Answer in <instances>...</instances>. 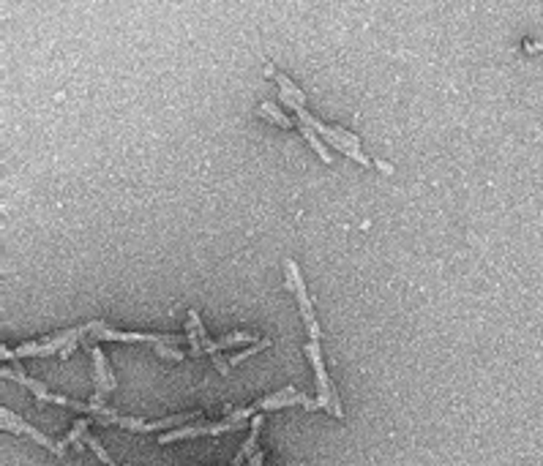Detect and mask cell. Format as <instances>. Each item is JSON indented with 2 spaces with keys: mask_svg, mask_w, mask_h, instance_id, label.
<instances>
[{
  "mask_svg": "<svg viewBox=\"0 0 543 466\" xmlns=\"http://www.w3.org/2000/svg\"><path fill=\"white\" fill-rule=\"evenodd\" d=\"M303 393H298L295 387H284V390H279V393H273V396H268V398H262V401H257V412L260 409H281V406H293V404H303Z\"/></svg>",
  "mask_w": 543,
  "mask_h": 466,
  "instance_id": "7",
  "label": "cell"
},
{
  "mask_svg": "<svg viewBox=\"0 0 543 466\" xmlns=\"http://www.w3.org/2000/svg\"><path fill=\"white\" fill-rule=\"evenodd\" d=\"M306 357H309L312 365H314V376H317V398H319V404L325 406L328 412H334V417L341 420V417H344V412H341V401H338L334 382L328 379V371H325V365H322L319 341H309V344H306Z\"/></svg>",
  "mask_w": 543,
  "mask_h": 466,
  "instance_id": "1",
  "label": "cell"
},
{
  "mask_svg": "<svg viewBox=\"0 0 543 466\" xmlns=\"http://www.w3.org/2000/svg\"><path fill=\"white\" fill-rule=\"evenodd\" d=\"M224 431H243V423H216V426H188V428H175V431H167L164 436H159L156 442L159 445H169V442H178V439H191V436H216V434H224Z\"/></svg>",
  "mask_w": 543,
  "mask_h": 466,
  "instance_id": "4",
  "label": "cell"
},
{
  "mask_svg": "<svg viewBox=\"0 0 543 466\" xmlns=\"http://www.w3.org/2000/svg\"><path fill=\"white\" fill-rule=\"evenodd\" d=\"M156 355H159V357H167V360H183V352H181L178 346H169V344L156 346Z\"/></svg>",
  "mask_w": 543,
  "mask_h": 466,
  "instance_id": "18",
  "label": "cell"
},
{
  "mask_svg": "<svg viewBox=\"0 0 543 466\" xmlns=\"http://www.w3.org/2000/svg\"><path fill=\"white\" fill-rule=\"evenodd\" d=\"M191 420H202V412H183V415H169V417H161V420H153V423H145L140 431H169L175 426H183V423H191Z\"/></svg>",
  "mask_w": 543,
  "mask_h": 466,
  "instance_id": "8",
  "label": "cell"
},
{
  "mask_svg": "<svg viewBox=\"0 0 543 466\" xmlns=\"http://www.w3.org/2000/svg\"><path fill=\"white\" fill-rule=\"evenodd\" d=\"M331 131H334V137H338L341 142H347V145H353V147H358V137L353 134V131H347V128H341V125H331Z\"/></svg>",
  "mask_w": 543,
  "mask_h": 466,
  "instance_id": "19",
  "label": "cell"
},
{
  "mask_svg": "<svg viewBox=\"0 0 543 466\" xmlns=\"http://www.w3.org/2000/svg\"><path fill=\"white\" fill-rule=\"evenodd\" d=\"M260 338H254L251 333H230V336H224L221 341H216V346H219V352L221 349H230V346H238V344H257Z\"/></svg>",
  "mask_w": 543,
  "mask_h": 466,
  "instance_id": "13",
  "label": "cell"
},
{
  "mask_svg": "<svg viewBox=\"0 0 543 466\" xmlns=\"http://www.w3.org/2000/svg\"><path fill=\"white\" fill-rule=\"evenodd\" d=\"M260 112H262V115H268V118H271V121H276L279 125H284V128H293V121H290V118H287V115H284V112H281L276 104L265 102L262 106H260Z\"/></svg>",
  "mask_w": 543,
  "mask_h": 466,
  "instance_id": "15",
  "label": "cell"
},
{
  "mask_svg": "<svg viewBox=\"0 0 543 466\" xmlns=\"http://www.w3.org/2000/svg\"><path fill=\"white\" fill-rule=\"evenodd\" d=\"M312 128H314V131H319V134H322V137L328 140V145H334V147H336V150H338V153H344V156H350V159H355V161H358V164H363V166H369V164H372V161H369V159H366V156H363V153H360V147H353V145L341 142L338 137H334V131H331V125H328V123L314 121Z\"/></svg>",
  "mask_w": 543,
  "mask_h": 466,
  "instance_id": "6",
  "label": "cell"
},
{
  "mask_svg": "<svg viewBox=\"0 0 543 466\" xmlns=\"http://www.w3.org/2000/svg\"><path fill=\"white\" fill-rule=\"evenodd\" d=\"M262 461H265V453H262V450H257V453L249 458V466H262Z\"/></svg>",
  "mask_w": 543,
  "mask_h": 466,
  "instance_id": "20",
  "label": "cell"
},
{
  "mask_svg": "<svg viewBox=\"0 0 543 466\" xmlns=\"http://www.w3.org/2000/svg\"><path fill=\"white\" fill-rule=\"evenodd\" d=\"M298 131H300V134H303V137L309 140V145H312L314 150L319 153V159H322V161L331 164V153H328V147L322 145V140L317 137V131H314V128H309V125H303V123H300V128H298Z\"/></svg>",
  "mask_w": 543,
  "mask_h": 466,
  "instance_id": "12",
  "label": "cell"
},
{
  "mask_svg": "<svg viewBox=\"0 0 543 466\" xmlns=\"http://www.w3.org/2000/svg\"><path fill=\"white\" fill-rule=\"evenodd\" d=\"M260 426H262V415H254V420H251V434L249 439H246V445L238 450V455H235V461L232 466H243L249 461L251 455L257 453V436H260Z\"/></svg>",
  "mask_w": 543,
  "mask_h": 466,
  "instance_id": "10",
  "label": "cell"
},
{
  "mask_svg": "<svg viewBox=\"0 0 543 466\" xmlns=\"http://www.w3.org/2000/svg\"><path fill=\"white\" fill-rule=\"evenodd\" d=\"M374 166H377V169H382V172H388V175L393 172V166H391L388 161H382V159H374Z\"/></svg>",
  "mask_w": 543,
  "mask_h": 466,
  "instance_id": "22",
  "label": "cell"
},
{
  "mask_svg": "<svg viewBox=\"0 0 543 466\" xmlns=\"http://www.w3.org/2000/svg\"><path fill=\"white\" fill-rule=\"evenodd\" d=\"M90 420H93V417H83V420H77L74 428L68 431V436H66V445H68V442H71V445H80V442H83V436H85V431H87V426H90Z\"/></svg>",
  "mask_w": 543,
  "mask_h": 466,
  "instance_id": "16",
  "label": "cell"
},
{
  "mask_svg": "<svg viewBox=\"0 0 543 466\" xmlns=\"http://www.w3.org/2000/svg\"><path fill=\"white\" fill-rule=\"evenodd\" d=\"M90 355H93V368H96V390H99V396H109L112 390H115V374L109 371V365H106L104 355H102V349L93 344L87 349Z\"/></svg>",
  "mask_w": 543,
  "mask_h": 466,
  "instance_id": "5",
  "label": "cell"
},
{
  "mask_svg": "<svg viewBox=\"0 0 543 466\" xmlns=\"http://www.w3.org/2000/svg\"><path fill=\"white\" fill-rule=\"evenodd\" d=\"M284 273H287V289L295 292V298H298L303 322H306V330H309V338H312V341H319V324L314 319L312 300H309V292H306V284H303V278H300L298 264H295L293 259H287V262H284Z\"/></svg>",
  "mask_w": 543,
  "mask_h": 466,
  "instance_id": "2",
  "label": "cell"
},
{
  "mask_svg": "<svg viewBox=\"0 0 543 466\" xmlns=\"http://www.w3.org/2000/svg\"><path fill=\"white\" fill-rule=\"evenodd\" d=\"M303 406L312 412V409H319L322 404H319V398H309V396H306V398H303Z\"/></svg>",
  "mask_w": 543,
  "mask_h": 466,
  "instance_id": "21",
  "label": "cell"
},
{
  "mask_svg": "<svg viewBox=\"0 0 543 466\" xmlns=\"http://www.w3.org/2000/svg\"><path fill=\"white\" fill-rule=\"evenodd\" d=\"M271 346V338H260L257 344H251L249 349H243V352H235L230 357V365H238V363H243L246 357H251V355H257V352H262V349H268Z\"/></svg>",
  "mask_w": 543,
  "mask_h": 466,
  "instance_id": "14",
  "label": "cell"
},
{
  "mask_svg": "<svg viewBox=\"0 0 543 466\" xmlns=\"http://www.w3.org/2000/svg\"><path fill=\"white\" fill-rule=\"evenodd\" d=\"M3 379H11V382H20V385H25L28 390H33L36 393V398H47L49 396V390H47V385L44 382H39V379H30V376H25V374H20L14 365H3Z\"/></svg>",
  "mask_w": 543,
  "mask_h": 466,
  "instance_id": "9",
  "label": "cell"
},
{
  "mask_svg": "<svg viewBox=\"0 0 543 466\" xmlns=\"http://www.w3.org/2000/svg\"><path fill=\"white\" fill-rule=\"evenodd\" d=\"M276 82H279V87H281V96H287V99L298 102L300 106H306V96H303V90H298V85H295L293 80H287L284 74H276Z\"/></svg>",
  "mask_w": 543,
  "mask_h": 466,
  "instance_id": "11",
  "label": "cell"
},
{
  "mask_svg": "<svg viewBox=\"0 0 543 466\" xmlns=\"http://www.w3.org/2000/svg\"><path fill=\"white\" fill-rule=\"evenodd\" d=\"M0 417H3V431H11V434H22V436H30L33 442H39L42 447H47V450H52L55 455H66V445H61V442H52L49 436H44L42 431H36L33 426H28L25 420H22L17 412H11V409H0Z\"/></svg>",
  "mask_w": 543,
  "mask_h": 466,
  "instance_id": "3",
  "label": "cell"
},
{
  "mask_svg": "<svg viewBox=\"0 0 543 466\" xmlns=\"http://www.w3.org/2000/svg\"><path fill=\"white\" fill-rule=\"evenodd\" d=\"M85 445H87L90 450H93V453H96V455H99V461H102V464L112 466V458H109V453H106L104 447H102V442H99V439H93L90 434H85Z\"/></svg>",
  "mask_w": 543,
  "mask_h": 466,
  "instance_id": "17",
  "label": "cell"
}]
</instances>
